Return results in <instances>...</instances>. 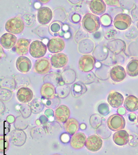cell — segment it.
<instances>
[{"mask_svg": "<svg viewBox=\"0 0 138 155\" xmlns=\"http://www.w3.org/2000/svg\"><path fill=\"white\" fill-rule=\"evenodd\" d=\"M9 142L7 137L5 136L1 135L0 137V150L1 153H4L9 149Z\"/></svg>", "mask_w": 138, "mask_h": 155, "instance_id": "34", "label": "cell"}, {"mask_svg": "<svg viewBox=\"0 0 138 155\" xmlns=\"http://www.w3.org/2000/svg\"><path fill=\"white\" fill-rule=\"evenodd\" d=\"M82 27L90 33L97 31L100 28V21L99 17L91 14L87 13L82 19Z\"/></svg>", "mask_w": 138, "mask_h": 155, "instance_id": "1", "label": "cell"}, {"mask_svg": "<svg viewBox=\"0 0 138 155\" xmlns=\"http://www.w3.org/2000/svg\"><path fill=\"white\" fill-rule=\"evenodd\" d=\"M103 141L101 138L96 135L89 137L86 141L85 146L87 149L92 152H96L102 147Z\"/></svg>", "mask_w": 138, "mask_h": 155, "instance_id": "10", "label": "cell"}, {"mask_svg": "<svg viewBox=\"0 0 138 155\" xmlns=\"http://www.w3.org/2000/svg\"><path fill=\"white\" fill-rule=\"evenodd\" d=\"M132 21V18L128 15L120 13L115 16L114 25L116 29L125 30L130 26Z\"/></svg>", "mask_w": 138, "mask_h": 155, "instance_id": "5", "label": "cell"}, {"mask_svg": "<svg viewBox=\"0 0 138 155\" xmlns=\"http://www.w3.org/2000/svg\"><path fill=\"white\" fill-rule=\"evenodd\" d=\"M53 155H60L59 154H55Z\"/></svg>", "mask_w": 138, "mask_h": 155, "instance_id": "47", "label": "cell"}, {"mask_svg": "<svg viewBox=\"0 0 138 155\" xmlns=\"http://www.w3.org/2000/svg\"><path fill=\"white\" fill-rule=\"evenodd\" d=\"M126 72L130 77L138 75V60L133 59L129 62L126 66Z\"/></svg>", "mask_w": 138, "mask_h": 155, "instance_id": "28", "label": "cell"}, {"mask_svg": "<svg viewBox=\"0 0 138 155\" xmlns=\"http://www.w3.org/2000/svg\"><path fill=\"white\" fill-rule=\"evenodd\" d=\"M52 18V11L47 7H42L40 8L37 12V20L41 24H48L51 21Z\"/></svg>", "mask_w": 138, "mask_h": 155, "instance_id": "9", "label": "cell"}, {"mask_svg": "<svg viewBox=\"0 0 138 155\" xmlns=\"http://www.w3.org/2000/svg\"><path fill=\"white\" fill-rule=\"evenodd\" d=\"M46 107L52 109L57 108L60 104V100L59 97H55L54 98L50 99H45V101H42Z\"/></svg>", "mask_w": 138, "mask_h": 155, "instance_id": "33", "label": "cell"}, {"mask_svg": "<svg viewBox=\"0 0 138 155\" xmlns=\"http://www.w3.org/2000/svg\"><path fill=\"white\" fill-rule=\"evenodd\" d=\"M96 60L91 55H85L80 58L79 62V69L82 72H88L93 69Z\"/></svg>", "mask_w": 138, "mask_h": 155, "instance_id": "6", "label": "cell"}, {"mask_svg": "<svg viewBox=\"0 0 138 155\" xmlns=\"http://www.w3.org/2000/svg\"><path fill=\"white\" fill-rule=\"evenodd\" d=\"M137 28H138V22L137 23Z\"/></svg>", "mask_w": 138, "mask_h": 155, "instance_id": "48", "label": "cell"}, {"mask_svg": "<svg viewBox=\"0 0 138 155\" xmlns=\"http://www.w3.org/2000/svg\"><path fill=\"white\" fill-rule=\"evenodd\" d=\"M45 115L48 118H51L54 116V111L52 109H47L45 111Z\"/></svg>", "mask_w": 138, "mask_h": 155, "instance_id": "41", "label": "cell"}, {"mask_svg": "<svg viewBox=\"0 0 138 155\" xmlns=\"http://www.w3.org/2000/svg\"><path fill=\"white\" fill-rule=\"evenodd\" d=\"M125 124L124 117L118 114L111 115L107 120V126L113 131L122 130L125 127Z\"/></svg>", "mask_w": 138, "mask_h": 155, "instance_id": "4", "label": "cell"}, {"mask_svg": "<svg viewBox=\"0 0 138 155\" xmlns=\"http://www.w3.org/2000/svg\"><path fill=\"white\" fill-rule=\"evenodd\" d=\"M110 76L113 81L115 82H120L126 78V72L123 67L116 65L111 70Z\"/></svg>", "mask_w": 138, "mask_h": 155, "instance_id": "20", "label": "cell"}, {"mask_svg": "<svg viewBox=\"0 0 138 155\" xmlns=\"http://www.w3.org/2000/svg\"><path fill=\"white\" fill-rule=\"evenodd\" d=\"M85 85L80 82H77L72 85L71 91L72 96L75 98L81 97L87 91Z\"/></svg>", "mask_w": 138, "mask_h": 155, "instance_id": "26", "label": "cell"}, {"mask_svg": "<svg viewBox=\"0 0 138 155\" xmlns=\"http://www.w3.org/2000/svg\"><path fill=\"white\" fill-rule=\"evenodd\" d=\"M39 121L40 124H46L48 121V118H47L45 115L41 116L39 119Z\"/></svg>", "mask_w": 138, "mask_h": 155, "instance_id": "43", "label": "cell"}, {"mask_svg": "<svg viewBox=\"0 0 138 155\" xmlns=\"http://www.w3.org/2000/svg\"><path fill=\"white\" fill-rule=\"evenodd\" d=\"M30 41L25 38H19L15 46V51L17 54L20 56L26 55L29 50Z\"/></svg>", "mask_w": 138, "mask_h": 155, "instance_id": "19", "label": "cell"}, {"mask_svg": "<svg viewBox=\"0 0 138 155\" xmlns=\"http://www.w3.org/2000/svg\"><path fill=\"white\" fill-rule=\"evenodd\" d=\"M15 82V86L19 87L21 86H28L30 83V80L28 78L26 77H24L22 76H18L15 77L14 79Z\"/></svg>", "mask_w": 138, "mask_h": 155, "instance_id": "36", "label": "cell"}, {"mask_svg": "<svg viewBox=\"0 0 138 155\" xmlns=\"http://www.w3.org/2000/svg\"><path fill=\"white\" fill-rule=\"evenodd\" d=\"M41 2H42V3H47V2H49V1H41Z\"/></svg>", "mask_w": 138, "mask_h": 155, "instance_id": "46", "label": "cell"}, {"mask_svg": "<svg viewBox=\"0 0 138 155\" xmlns=\"http://www.w3.org/2000/svg\"><path fill=\"white\" fill-rule=\"evenodd\" d=\"M47 46L50 52L56 54L64 50L65 47V43L62 38H54L49 41Z\"/></svg>", "mask_w": 138, "mask_h": 155, "instance_id": "8", "label": "cell"}, {"mask_svg": "<svg viewBox=\"0 0 138 155\" xmlns=\"http://www.w3.org/2000/svg\"><path fill=\"white\" fill-rule=\"evenodd\" d=\"M70 87L66 84H61L57 86L56 88V94L58 97L61 98H66L69 94Z\"/></svg>", "mask_w": 138, "mask_h": 155, "instance_id": "30", "label": "cell"}, {"mask_svg": "<svg viewBox=\"0 0 138 155\" xmlns=\"http://www.w3.org/2000/svg\"><path fill=\"white\" fill-rule=\"evenodd\" d=\"M19 110L21 114L22 117L25 119L30 117L32 113L30 105L26 104H22L19 105Z\"/></svg>", "mask_w": 138, "mask_h": 155, "instance_id": "32", "label": "cell"}, {"mask_svg": "<svg viewBox=\"0 0 138 155\" xmlns=\"http://www.w3.org/2000/svg\"><path fill=\"white\" fill-rule=\"evenodd\" d=\"M105 2L109 5H116L119 3L118 1H105Z\"/></svg>", "mask_w": 138, "mask_h": 155, "instance_id": "45", "label": "cell"}, {"mask_svg": "<svg viewBox=\"0 0 138 155\" xmlns=\"http://www.w3.org/2000/svg\"><path fill=\"white\" fill-rule=\"evenodd\" d=\"M101 21L104 26H108L112 22V18L109 15H104L101 17Z\"/></svg>", "mask_w": 138, "mask_h": 155, "instance_id": "39", "label": "cell"}, {"mask_svg": "<svg viewBox=\"0 0 138 155\" xmlns=\"http://www.w3.org/2000/svg\"><path fill=\"white\" fill-rule=\"evenodd\" d=\"M86 140V137L84 133L78 132L72 136L70 140V145L73 149H81L85 145Z\"/></svg>", "mask_w": 138, "mask_h": 155, "instance_id": "17", "label": "cell"}, {"mask_svg": "<svg viewBox=\"0 0 138 155\" xmlns=\"http://www.w3.org/2000/svg\"><path fill=\"white\" fill-rule=\"evenodd\" d=\"M137 122H138V117H137Z\"/></svg>", "mask_w": 138, "mask_h": 155, "instance_id": "49", "label": "cell"}, {"mask_svg": "<svg viewBox=\"0 0 138 155\" xmlns=\"http://www.w3.org/2000/svg\"><path fill=\"white\" fill-rule=\"evenodd\" d=\"M91 12L97 15H101L106 12V6L103 1H91L89 4Z\"/></svg>", "mask_w": 138, "mask_h": 155, "instance_id": "23", "label": "cell"}, {"mask_svg": "<svg viewBox=\"0 0 138 155\" xmlns=\"http://www.w3.org/2000/svg\"><path fill=\"white\" fill-rule=\"evenodd\" d=\"M7 121L8 123H12L15 121V119L13 115H10L8 116L6 118Z\"/></svg>", "mask_w": 138, "mask_h": 155, "instance_id": "44", "label": "cell"}, {"mask_svg": "<svg viewBox=\"0 0 138 155\" xmlns=\"http://www.w3.org/2000/svg\"><path fill=\"white\" fill-rule=\"evenodd\" d=\"M0 98L1 101L7 102L9 101L12 98L13 94L9 89H1Z\"/></svg>", "mask_w": 138, "mask_h": 155, "instance_id": "35", "label": "cell"}, {"mask_svg": "<svg viewBox=\"0 0 138 155\" xmlns=\"http://www.w3.org/2000/svg\"><path fill=\"white\" fill-rule=\"evenodd\" d=\"M17 38L14 35L9 33L3 34L1 37V45L5 49L9 50L15 46Z\"/></svg>", "mask_w": 138, "mask_h": 155, "instance_id": "16", "label": "cell"}, {"mask_svg": "<svg viewBox=\"0 0 138 155\" xmlns=\"http://www.w3.org/2000/svg\"><path fill=\"white\" fill-rule=\"evenodd\" d=\"M16 97L20 103L27 104L30 102L32 100L33 93L30 88L22 87L18 90Z\"/></svg>", "mask_w": 138, "mask_h": 155, "instance_id": "13", "label": "cell"}, {"mask_svg": "<svg viewBox=\"0 0 138 155\" xmlns=\"http://www.w3.org/2000/svg\"><path fill=\"white\" fill-rule=\"evenodd\" d=\"M51 67L52 64L50 61L49 59L46 58L38 59L35 63V71L37 74H47L50 71Z\"/></svg>", "mask_w": 138, "mask_h": 155, "instance_id": "7", "label": "cell"}, {"mask_svg": "<svg viewBox=\"0 0 138 155\" xmlns=\"http://www.w3.org/2000/svg\"><path fill=\"white\" fill-rule=\"evenodd\" d=\"M124 97L122 94L116 91H113L109 94L107 97V101L113 108L121 107L124 102Z\"/></svg>", "mask_w": 138, "mask_h": 155, "instance_id": "18", "label": "cell"}, {"mask_svg": "<svg viewBox=\"0 0 138 155\" xmlns=\"http://www.w3.org/2000/svg\"><path fill=\"white\" fill-rule=\"evenodd\" d=\"M60 140L63 143H67L70 141V137L68 133H64L61 134Z\"/></svg>", "mask_w": 138, "mask_h": 155, "instance_id": "40", "label": "cell"}, {"mask_svg": "<svg viewBox=\"0 0 138 155\" xmlns=\"http://www.w3.org/2000/svg\"><path fill=\"white\" fill-rule=\"evenodd\" d=\"M48 78H44V81H45L46 83H49L52 84L53 85H57L59 84L60 80V78L59 75L58 74H52V75L49 76Z\"/></svg>", "mask_w": 138, "mask_h": 155, "instance_id": "37", "label": "cell"}, {"mask_svg": "<svg viewBox=\"0 0 138 155\" xmlns=\"http://www.w3.org/2000/svg\"><path fill=\"white\" fill-rule=\"evenodd\" d=\"M79 124L76 119H69L64 123V127L67 133L71 135H73L79 130Z\"/></svg>", "mask_w": 138, "mask_h": 155, "instance_id": "24", "label": "cell"}, {"mask_svg": "<svg viewBox=\"0 0 138 155\" xmlns=\"http://www.w3.org/2000/svg\"><path fill=\"white\" fill-rule=\"evenodd\" d=\"M124 106L126 110L131 112L137 110L138 98L134 96H128L125 98Z\"/></svg>", "mask_w": 138, "mask_h": 155, "instance_id": "25", "label": "cell"}, {"mask_svg": "<svg viewBox=\"0 0 138 155\" xmlns=\"http://www.w3.org/2000/svg\"><path fill=\"white\" fill-rule=\"evenodd\" d=\"M45 131L42 127H36L31 129L30 134L32 137H38L43 135Z\"/></svg>", "mask_w": 138, "mask_h": 155, "instance_id": "38", "label": "cell"}, {"mask_svg": "<svg viewBox=\"0 0 138 155\" xmlns=\"http://www.w3.org/2000/svg\"><path fill=\"white\" fill-rule=\"evenodd\" d=\"M27 135L22 130H15L11 133L10 140L11 143L17 147H21L25 143Z\"/></svg>", "mask_w": 138, "mask_h": 155, "instance_id": "11", "label": "cell"}, {"mask_svg": "<svg viewBox=\"0 0 138 155\" xmlns=\"http://www.w3.org/2000/svg\"><path fill=\"white\" fill-rule=\"evenodd\" d=\"M40 93L44 99H52L55 97L56 89L52 84L45 83L42 86Z\"/></svg>", "mask_w": 138, "mask_h": 155, "instance_id": "21", "label": "cell"}, {"mask_svg": "<svg viewBox=\"0 0 138 155\" xmlns=\"http://www.w3.org/2000/svg\"><path fill=\"white\" fill-rule=\"evenodd\" d=\"M113 140L115 144L119 146H124L127 144L129 141V135L128 132L122 130L115 132L113 136Z\"/></svg>", "mask_w": 138, "mask_h": 155, "instance_id": "22", "label": "cell"}, {"mask_svg": "<svg viewBox=\"0 0 138 155\" xmlns=\"http://www.w3.org/2000/svg\"><path fill=\"white\" fill-rule=\"evenodd\" d=\"M70 116V110L66 105H62L55 110L54 117L57 122L65 123Z\"/></svg>", "mask_w": 138, "mask_h": 155, "instance_id": "12", "label": "cell"}, {"mask_svg": "<svg viewBox=\"0 0 138 155\" xmlns=\"http://www.w3.org/2000/svg\"><path fill=\"white\" fill-rule=\"evenodd\" d=\"M29 124L26 119L22 116H19L17 117L14 122V127L17 130H25L28 127Z\"/></svg>", "mask_w": 138, "mask_h": 155, "instance_id": "31", "label": "cell"}, {"mask_svg": "<svg viewBox=\"0 0 138 155\" xmlns=\"http://www.w3.org/2000/svg\"><path fill=\"white\" fill-rule=\"evenodd\" d=\"M32 64L30 59L25 56H20L16 61V67L18 71L23 73H26L31 69Z\"/></svg>", "mask_w": 138, "mask_h": 155, "instance_id": "15", "label": "cell"}, {"mask_svg": "<svg viewBox=\"0 0 138 155\" xmlns=\"http://www.w3.org/2000/svg\"><path fill=\"white\" fill-rule=\"evenodd\" d=\"M5 28L7 32L13 35H18L23 31L25 23L20 17H14L7 21Z\"/></svg>", "mask_w": 138, "mask_h": 155, "instance_id": "2", "label": "cell"}, {"mask_svg": "<svg viewBox=\"0 0 138 155\" xmlns=\"http://www.w3.org/2000/svg\"><path fill=\"white\" fill-rule=\"evenodd\" d=\"M51 29L53 32H56L59 31L60 29V26L58 24L54 23L52 25Z\"/></svg>", "mask_w": 138, "mask_h": 155, "instance_id": "42", "label": "cell"}, {"mask_svg": "<svg viewBox=\"0 0 138 155\" xmlns=\"http://www.w3.org/2000/svg\"><path fill=\"white\" fill-rule=\"evenodd\" d=\"M76 73L72 70H68L64 71L62 74V78L66 84H71L73 83L76 80Z\"/></svg>", "mask_w": 138, "mask_h": 155, "instance_id": "29", "label": "cell"}, {"mask_svg": "<svg viewBox=\"0 0 138 155\" xmlns=\"http://www.w3.org/2000/svg\"><path fill=\"white\" fill-rule=\"evenodd\" d=\"M47 51V46L40 41H34L30 44L29 53L34 58H42L46 55Z\"/></svg>", "mask_w": 138, "mask_h": 155, "instance_id": "3", "label": "cell"}, {"mask_svg": "<svg viewBox=\"0 0 138 155\" xmlns=\"http://www.w3.org/2000/svg\"><path fill=\"white\" fill-rule=\"evenodd\" d=\"M30 106L33 114H38L43 110L45 105L41 99L36 98L32 101Z\"/></svg>", "mask_w": 138, "mask_h": 155, "instance_id": "27", "label": "cell"}, {"mask_svg": "<svg viewBox=\"0 0 138 155\" xmlns=\"http://www.w3.org/2000/svg\"><path fill=\"white\" fill-rule=\"evenodd\" d=\"M68 62V58L64 53H58L53 55L50 59L52 66L56 68L64 67Z\"/></svg>", "mask_w": 138, "mask_h": 155, "instance_id": "14", "label": "cell"}]
</instances>
